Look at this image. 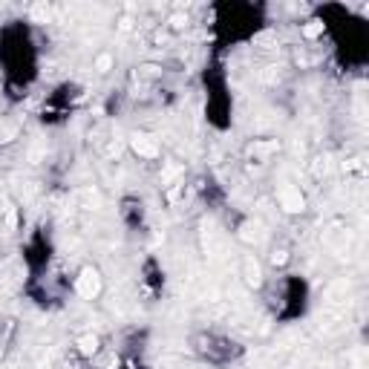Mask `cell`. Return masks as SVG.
<instances>
[{"instance_id":"5b68a950","label":"cell","mask_w":369,"mask_h":369,"mask_svg":"<svg viewBox=\"0 0 369 369\" xmlns=\"http://www.w3.org/2000/svg\"><path fill=\"white\" fill-rule=\"evenodd\" d=\"M107 66H110V55H101V58H98V70L107 73Z\"/></svg>"},{"instance_id":"277c9868","label":"cell","mask_w":369,"mask_h":369,"mask_svg":"<svg viewBox=\"0 0 369 369\" xmlns=\"http://www.w3.org/2000/svg\"><path fill=\"white\" fill-rule=\"evenodd\" d=\"M96 346H98L96 337H81V349L84 352H96Z\"/></svg>"},{"instance_id":"7a4b0ae2","label":"cell","mask_w":369,"mask_h":369,"mask_svg":"<svg viewBox=\"0 0 369 369\" xmlns=\"http://www.w3.org/2000/svg\"><path fill=\"white\" fill-rule=\"evenodd\" d=\"M280 202L286 211H303V196H300V191L297 188H286V191H280Z\"/></svg>"},{"instance_id":"3957f363","label":"cell","mask_w":369,"mask_h":369,"mask_svg":"<svg viewBox=\"0 0 369 369\" xmlns=\"http://www.w3.org/2000/svg\"><path fill=\"white\" fill-rule=\"evenodd\" d=\"M133 150L139 156H156V142H150L147 136H133Z\"/></svg>"},{"instance_id":"6da1fadb","label":"cell","mask_w":369,"mask_h":369,"mask_svg":"<svg viewBox=\"0 0 369 369\" xmlns=\"http://www.w3.org/2000/svg\"><path fill=\"white\" fill-rule=\"evenodd\" d=\"M98 289H101L98 274L93 271V268L81 271V277H78V294H81V297H93V294H98Z\"/></svg>"}]
</instances>
